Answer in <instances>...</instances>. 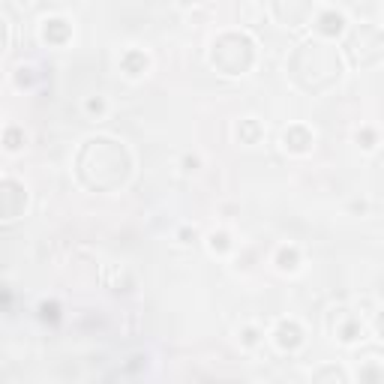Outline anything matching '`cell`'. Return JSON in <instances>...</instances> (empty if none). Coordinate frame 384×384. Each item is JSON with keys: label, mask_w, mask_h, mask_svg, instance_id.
Masks as SVG:
<instances>
[{"label": "cell", "mask_w": 384, "mask_h": 384, "mask_svg": "<svg viewBox=\"0 0 384 384\" xmlns=\"http://www.w3.org/2000/svg\"><path fill=\"white\" fill-rule=\"evenodd\" d=\"M42 315L45 318H57V306H42Z\"/></svg>", "instance_id": "cell-4"}, {"label": "cell", "mask_w": 384, "mask_h": 384, "mask_svg": "<svg viewBox=\"0 0 384 384\" xmlns=\"http://www.w3.org/2000/svg\"><path fill=\"white\" fill-rule=\"evenodd\" d=\"M321 30L324 33H339L342 30V15H324L321 18Z\"/></svg>", "instance_id": "cell-2"}, {"label": "cell", "mask_w": 384, "mask_h": 384, "mask_svg": "<svg viewBox=\"0 0 384 384\" xmlns=\"http://www.w3.org/2000/svg\"><path fill=\"white\" fill-rule=\"evenodd\" d=\"M375 327H378V333H381V339H384V312L378 315V324H375Z\"/></svg>", "instance_id": "cell-5"}, {"label": "cell", "mask_w": 384, "mask_h": 384, "mask_svg": "<svg viewBox=\"0 0 384 384\" xmlns=\"http://www.w3.org/2000/svg\"><path fill=\"white\" fill-rule=\"evenodd\" d=\"M315 378H318V381H324V378H339V381H345V372H339V369H324V372H318Z\"/></svg>", "instance_id": "cell-3"}, {"label": "cell", "mask_w": 384, "mask_h": 384, "mask_svg": "<svg viewBox=\"0 0 384 384\" xmlns=\"http://www.w3.org/2000/svg\"><path fill=\"white\" fill-rule=\"evenodd\" d=\"M300 327L297 324H279V330H276V342L282 348H297L300 345Z\"/></svg>", "instance_id": "cell-1"}]
</instances>
